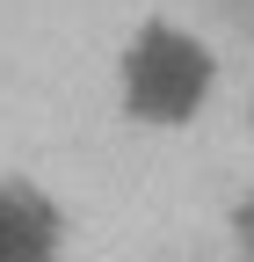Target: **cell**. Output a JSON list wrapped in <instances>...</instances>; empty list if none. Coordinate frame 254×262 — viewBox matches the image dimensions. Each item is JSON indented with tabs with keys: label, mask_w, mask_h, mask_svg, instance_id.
Wrapping results in <instances>:
<instances>
[{
	"label": "cell",
	"mask_w": 254,
	"mask_h": 262,
	"mask_svg": "<svg viewBox=\"0 0 254 262\" xmlns=\"http://www.w3.org/2000/svg\"><path fill=\"white\" fill-rule=\"evenodd\" d=\"M233 241H240V262H254V189L240 196V211H233Z\"/></svg>",
	"instance_id": "cell-3"
},
{
	"label": "cell",
	"mask_w": 254,
	"mask_h": 262,
	"mask_svg": "<svg viewBox=\"0 0 254 262\" xmlns=\"http://www.w3.org/2000/svg\"><path fill=\"white\" fill-rule=\"evenodd\" d=\"M218 95V51L182 15H145L116 44V110L145 131H182Z\"/></svg>",
	"instance_id": "cell-1"
},
{
	"label": "cell",
	"mask_w": 254,
	"mask_h": 262,
	"mask_svg": "<svg viewBox=\"0 0 254 262\" xmlns=\"http://www.w3.org/2000/svg\"><path fill=\"white\" fill-rule=\"evenodd\" d=\"M73 226L44 182L0 175V262H66Z\"/></svg>",
	"instance_id": "cell-2"
},
{
	"label": "cell",
	"mask_w": 254,
	"mask_h": 262,
	"mask_svg": "<svg viewBox=\"0 0 254 262\" xmlns=\"http://www.w3.org/2000/svg\"><path fill=\"white\" fill-rule=\"evenodd\" d=\"M247 124H254V102H247Z\"/></svg>",
	"instance_id": "cell-4"
}]
</instances>
